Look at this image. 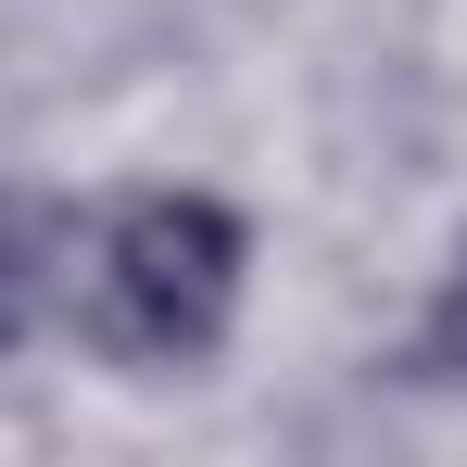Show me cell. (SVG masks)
I'll return each instance as SVG.
<instances>
[{
	"label": "cell",
	"mask_w": 467,
	"mask_h": 467,
	"mask_svg": "<svg viewBox=\"0 0 467 467\" xmlns=\"http://www.w3.org/2000/svg\"><path fill=\"white\" fill-rule=\"evenodd\" d=\"M240 265H253V240H240L228 202H202V190H140V202H114V215L77 228L64 328H77L88 354L140 367V379L202 367V354L228 341V316H240Z\"/></svg>",
	"instance_id": "6da1fadb"
},
{
	"label": "cell",
	"mask_w": 467,
	"mask_h": 467,
	"mask_svg": "<svg viewBox=\"0 0 467 467\" xmlns=\"http://www.w3.org/2000/svg\"><path fill=\"white\" fill-rule=\"evenodd\" d=\"M417 379H442V391H467V253H455V278L430 291V316H417V354H404Z\"/></svg>",
	"instance_id": "3957f363"
},
{
	"label": "cell",
	"mask_w": 467,
	"mask_h": 467,
	"mask_svg": "<svg viewBox=\"0 0 467 467\" xmlns=\"http://www.w3.org/2000/svg\"><path fill=\"white\" fill-rule=\"evenodd\" d=\"M77 202L51 190H0V354L51 341L64 328V291H77Z\"/></svg>",
	"instance_id": "7a4b0ae2"
}]
</instances>
